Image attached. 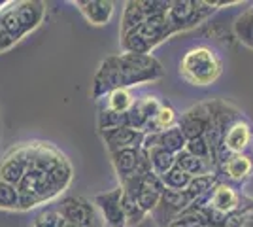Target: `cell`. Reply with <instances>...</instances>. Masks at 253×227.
Segmentation results:
<instances>
[{
    "label": "cell",
    "instance_id": "1",
    "mask_svg": "<svg viewBox=\"0 0 253 227\" xmlns=\"http://www.w3.org/2000/svg\"><path fill=\"white\" fill-rule=\"evenodd\" d=\"M221 72L223 63L219 55L206 45H197L187 49L179 61V74L191 86H211L219 80Z\"/></svg>",
    "mask_w": 253,
    "mask_h": 227
},
{
    "label": "cell",
    "instance_id": "2",
    "mask_svg": "<svg viewBox=\"0 0 253 227\" xmlns=\"http://www.w3.org/2000/svg\"><path fill=\"white\" fill-rule=\"evenodd\" d=\"M43 17H45V4L40 0L8 2V6L0 11V27L15 42H19L42 25Z\"/></svg>",
    "mask_w": 253,
    "mask_h": 227
},
{
    "label": "cell",
    "instance_id": "3",
    "mask_svg": "<svg viewBox=\"0 0 253 227\" xmlns=\"http://www.w3.org/2000/svg\"><path fill=\"white\" fill-rule=\"evenodd\" d=\"M29 167L51 176L64 189L72 182V165L64 157V153L45 142L29 144Z\"/></svg>",
    "mask_w": 253,
    "mask_h": 227
},
{
    "label": "cell",
    "instance_id": "4",
    "mask_svg": "<svg viewBox=\"0 0 253 227\" xmlns=\"http://www.w3.org/2000/svg\"><path fill=\"white\" fill-rule=\"evenodd\" d=\"M117 61H119L121 87L125 89H130L140 84L157 82L165 76V68L153 55L121 53L117 55Z\"/></svg>",
    "mask_w": 253,
    "mask_h": 227
},
{
    "label": "cell",
    "instance_id": "5",
    "mask_svg": "<svg viewBox=\"0 0 253 227\" xmlns=\"http://www.w3.org/2000/svg\"><path fill=\"white\" fill-rule=\"evenodd\" d=\"M213 11H215V6L211 2H204V0H172L167 17H169L172 31L176 34L202 25Z\"/></svg>",
    "mask_w": 253,
    "mask_h": 227
},
{
    "label": "cell",
    "instance_id": "6",
    "mask_svg": "<svg viewBox=\"0 0 253 227\" xmlns=\"http://www.w3.org/2000/svg\"><path fill=\"white\" fill-rule=\"evenodd\" d=\"M59 214L66 224L78 227H102L104 222L98 214L96 206L84 197H64L59 203Z\"/></svg>",
    "mask_w": 253,
    "mask_h": 227
},
{
    "label": "cell",
    "instance_id": "7",
    "mask_svg": "<svg viewBox=\"0 0 253 227\" xmlns=\"http://www.w3.org/2000/svg\"><path fill=\"white\" fill-rule=\"evenodd\" d=\"M29 171V144H19L6 151L0 159V180L11 185L21 184L23 176Z\"/></svg>",
    "mask_w": 253,
    "mask_h": 227
},
{
    "label": "cell",
    "instance_id": "8",
    "mask_svg": "<svg viewBox=\"0 0 253 227\" xmlns=\"http://www.w3.org/2000/svg\"><path fill=\"white\" fill-rule=\"evenodd\" d=\"M193 197L185 191H174V189H165V193L159 201L157 208L151 212L155 222H157L161 227H169V224L178 216L179 212L187 210L191 205H193Z\"/></svg>",
    "mask_w": 253,
    "mask_h": 227
},
{
    "label": "cell",
    "instance_id": "9",
    "mask_svg": "<svg viewBox=\"0 0 253 227\" xmlns=\"http://www.w3.org/2000/svg\"><path fill=\"white\" fill-rule=\"evenodd\" d=\"M116 89H121V76H119L117 55H112V57H106L98 66L95 78H93L91 95L95 100H100V98L108 97Z\"/></svg>",
    "mask_w": 253,
    "mask_h": 227
},
{
    "label": "cell",
    "instance_id": "10",
    "mask_svg": "<svg viewBox=\"0 0 253 227\" xmlns=\"http://www.w3.org/2000/svg\"><path fill=\"white\" fill-rule=\"evenodd\" d=\"M121 193H123V189L119 185L116 189L95 195V199H93V205L96 206V210H98V214H100L106 226L126 227L125 214H123V208H121Z\"/></svg>",
    "mask_w": 253,
    "mask_h": 227
},
{
    "label": "cell",
    "instance_id": "11",
    "mask_svg": "<svg viewBox=\"0 0 253 227\" xmlns=\"http://www.w3.org/2000/svg\"><path fill=\"white\" fill-rule=\"evenodd\" d=\"M178 127L181 129L183 136L187 140L204 136L208 127H210V108H208V102H201V104H195L189 110H185L178 118Z\"/></svg>",
    "mask_w": 253,
    "mask_h": 227
},
{
    "label": "cell",
    "instance_id": "12",
    "mask_svg": "<svg viewBox=\"0 0 253 227\" xmlns=\"http://www.w3.org/2000/svg\"><path fill=\"white\" fill-rule=\"evenodd\" d=\"M252 138H253L252 125L244 118L234 121L231 127L227 129L225 136H223V157L227 159L229 155L244 153V150L252 144Z\"/></svg>",
    "mask_w": 253,
    "mask_h": 227
},
{
    "label": "cell",
    "instance_id": "13",
    "mask_svg": "<svg viewBox=\"0 0 253 227\" xmlns=\"http://www.w3.org/2000/svg\"><path fill=\"white\" fill-rule=\"evenodd\" d=\"M165 184L163 180L159 178L157 174L153 173H146L142 174V182H140V189L136 193V201L140 208L146 212V214H151L155 208H157L161 197L165 193Z\"/></svg>",
    "mask_w": 253,
    "mask_h": 227
},
{
    "label": "cell",
    "instance_id": "14",
    "mask_svg": "<svg viewBox=\"0 0 253 227\" xmlns=\"http://www.w3.org/2000/svg\"><path fill=\"white\" fill-rule=\"evenodd\" d=\"M140 36L146 40V44L149 45V49L153 51L159 44H163L165 40H169L170 36L174 34L172 27L169 23V17L167 13L163 15H151V17H146V21L142 23L136 29Z\"/></svg>",
    "mask_w": 253,
    "mask_h": 227
},
{
    "label": "cell",
    "instance_id": "15",
    "mask_svg": "<svg viewBox=\"0 0 253 227\" xmlns=\"http://www.w3.org/2000/svg\"><path fill=\"white\" fill-rule=\"evenodd\" d=\"M100 136H102V140H104L108 151L125 150V148H140V144L144 140V133L130 129V127H119V129L102 131Z\"/></svg>",
    "mask_w": 253,
    "mask_h": 227
},
{
    "label": "cell",
    "instance_id": "16",
    "mask_svg": "<svg viewBox=\"0 0 253 227\" xmlns=\"http://www.w3.org/2000/svg\"><path fill=\"white\" fill-rule=\"evenodd\" d=\"M76 6L87 19V23L96 25V27L108 25L116 10V4L112 0H78Z\"/></svg>",
    "mask_w": 253,
    "mask_h": 227
},
{
    "label": "cell",
    "instance_id": "17",
    "mask_svg": "<svg viewBox=\"0 0 253 227\" xmlns=\"http://www.w3.org/2000/svg\"><path fill=\"white\" fill-rule=\"evenodd\" d=\"M110 159L119 182H125L130 176L138 174L142 155H140V148H125V150L110 151Z\"/></svg>",
    "mask_w": 253,
    "mask_h": 227
},
{
    "label": "cell",
    "instance_id": "18",
    "mask_svg": "<svg viewBox=\"0 0 253 227\" xmlns=\"http://www.w3.org/2000/svg\"><path fill=\"white\" fill-rule=\"evenodd\" d=\"M240 201H242V195L238 193L234 187H231L229 184L219 182V184L213 187V191L210 193V203H208V205H210L215 212L227 216V214L234 212V210L240 206Z\"/></svg>",
    "mask_w": 253,
    "mask_h": 227
},
{
    "label": "cell",
    "instance_id": "19",
    "mask_svg": "<svg viewBox=\"0 0 253 227\" xmlns=\"http://www.w3.org/2000/svg\"><path fill=\"white\" fill-rule=\"evenodd\" d=\"M221 173L227 174V178L232 182H246L253 173V163L246 153L229 155L221 163Z\"/></svg>",
    "mask_w": 253,
    "mask_h": 227
},
{
    "label": "cell",
    "instance_id": "20",
    "mask_svg": "<svg viewBox=\"0 0 253 227\" xmlns=\"http://www.w3.org/2000/svg\"><path fill=\"white\" fill-rule=\"evenodd\" d=\"M176 167H179L183 173H187L189 176H202V174H210L213 173V167H211L210 163L202 161L199 157H195V155H191L189 151H179L178 155H176Z\"/></svg>",
    "mask_w": 253,
    "mask_h": 227
},
{
    "label": "cell",
    "instance_id": "21",
    "mask_svg": "<svg viewBox=\"0 0 253 227\" xmlns=\"http://www.w3.org/2000/svg\"><path fill=\"white\" fill-rule=\"evenodd\" d=\"M232 31L236 34L238 42H242L246 47L253 49V4L236 17Z\"/></svg>",
    "mask_w": 253,
    "mask_h": 227
},
{
    "label": "cell",
    "instance_id": "22",
    "mask_svg": "<svg viewBox=\"0 0 253 227\" xmlns=\"http://www.w3.org/2000/svg\"><path fill=\"white\" fill-rule=\"evenodd\" d=\"M144 21H146V13H144L142 6H140V0H128V2H125L123 15H121V34L134 31Z\"/></svg>",
    "mask_w": 253,
    "mask_h": 227
},
{
    "label": "cell",
    "instance_id": "23",
    "mask_svg": "<svg viewBox=\"0 0 253 227\" xmlns=\"http://www.w3.org/2000/svg\"><path fill=\"white\" fill-rule=\"evenodd\" d=\"M146 153H148V161H149V167H151V173L157 174L159 178L165 176V174L169 173L170 169L176 165V155H172V153H169V151L163 150V148H159V146H155L153 150L146 151Z\"/></svg>",
    "mask_w": 253,
    "mask_h": 227
},
{
    "label": "cell",
    "instance_id": "24",
    "mask_svg": "<svg viewBox=\"0 0 253 227\" xmlns=\"http://www.w3.org/2000/svg\"><path fill=\"white\" fill-rule=\"evenodd\" d=\"M157 146L163 148V150H167L169 153H172V155H178L179 151L185 150L187 138L183 136L181 129L176 125V127H172V129H167V131H163V133H159Z\"/></svg>",
    "mask_w": 253,
    "mask_h": 227
},
{
    "label": "cell",
    "instance_id": "25",
    "mask_svg": "<svg viewBox=\"0 0 253 227\" xmlns=\"http://www.w3.org/2000/svg\"><path fill=\"white\" fill-rule=\"evenodd\" d=\"M178 125V114H176V110L172 108L170 104H165L163 102V106L161 110L157 112V116L151 119L148 123V129L146 133H163V131L167 129H172V127H176ZM144 133V135H146Z\"/></svg>",
    "mask_w": 253,
    "mask_h": 227
},
{
    "label": "cell",
    "instance_id": "26",
    "mask_svg": "<svg viewBox=\"0 0 253 227\" xmlns=\"http://www.w3.org/2000/svg\"><path fill=\"white\" fill-rule=\"evenodd\" d=\"M134 104V97L130 93V89H116L106 97V106L104 108L112 110V112H119V114H126L128 108Z\"/></svg>",
    "mask_w": 253,
    "mask_h": 227
},
{
    "label": "cell",
    "instance_id": "27",
    "mask_svg": "<svg viewBox=\"0 0 253 227\" xmlns=\"http://www.w3.org/2000/svg\"><path fill=\"white\" fill-rule=\"evenodd\" d=\"M217 184H219V176H217V173L195 176V178H191L189 187H187V193H189L193 199H199V197H202V195L210 193Z\"/></svg>",
    "mask_w": 253,
    "mask_h": 227
},
{
    "label": "cell",
    "instance_id": "28",
    "mask_svg": "<svg viewBox=\"0 0 253 227\" xmlns=\"http://www.w3.org/2000/svg\"><path fill=\"white\" fill-rule=\"evenodd\" d=\"M121 208H123V214H125L126 226H140L144 220H146V212L140 208L138 201L128 193H121Z\"/></svg>",
    "mask_w": 253,
    "mask_h": 227
},
{
    "label": "cell",
    "instance_id": "29",
    "mask_svg": "<svg viewBox=\"0 0 253 227\" xmlns=\"http://www.w3.org/2000/svg\"><path fill=\"white\" fill-rule=\"evenodd\" d=\"M191 178H193V176H189L187 173H183L176 165H174L165 176H161L165 187H167V189H174V191H185V189L189 187Z\"/></svg>",
    "mask_w": 253,
    "mask_h": 227
},
{
    "label": "cell",
    "instance_id": "30",
    "mask_svg": "<svg viewBox=\"0 0 253 227\" xmlns=\"http://www.w3.org/2000/svg\"><path fill=\"white\" fill-rule=\"evenodd\" d=\"M96 123H98V133L119 129V127H128V125H126V114L112 112V110H108V108H102L98 112Z\"/></svg>",
    "mask_w": 253,
    "mask_h": 227
},
{
    "label": "cell",
    "instance_id": "31",
    "mask_svg": "<svg viewBox=\"0 0 253 227\" xmlns=\"http://www.w3.org/2000/svg\"><path fill=\"white\" fill-rule=\"evenodd\" d=\"M0 210H19V189L0 180Z\"/></svg>",
    "mask_w": 253,
    "mask_h": 227
},
{
    "label": "cell",
    "instance_id": "32",
    "mask_svg": "<svg viewBox=\"0 0 253 227\" xmlns=\"http://www.w3.org/2000/svg\"><path fill=\"white\" fill-rule=\"evenodd\" d=\"M64 226H66L64 218L59 214V210H53V208L38 212V216L34 218V222H32V227H64Z\"/></svg>",
    "mask_w": 253,
    "mask_h": 227
},
{
    "label": "cell",
    "instance_id": "33",
    "mask_svg": "<svg viewBox=\"0 0 253 227\" xmlns=\"http://www.w3.org/2000/svg\"><path fill=\"white\" fill-rule=\"evenodd\" d=\"M185 151H189L191 155H195V157H199V159H202V161H206V163H210L211 165L210 144L206 142L204 136H199V138H191V140H187Z\"/></svg>",
    "mask_w": 253,
    "mask_h": 227
},
{
    "label": "cell",
    "instance_id": "34",
    "mask_svg": "<svg viewBox=\"0 0 253 227\" xmlns=\"http://www.w3.org/2000/svg\"><path fill=\"white\" fill-rule=\"evenodd\" d=\"M140 6L146 13V17L163 15V13H169L170 0H140Z\"/></svg>",
    "mask_w": 253,
    "mask_h": 227
},
{
    "label": "cell",
    "instance_id": "35",
    "mask_svg": "<svg viewBox=\"0 0 253 227\" xmlns=\"http://www.w3.org/2000/svg\"><path fill=\"white\" fill-rule=\"evenodd\" d=\"M136 104L140 106V110L144 112V116H146L149 121L157 116V112L161 110V106H163V102H161L157 97H151V95L142 97L140 100H136Z\"/></svg>",
    "mask_w": 253,
    "mask_h": 227
},
{
    "label": "cell",
    "instance_id": "36",
    "mask_svg": "<svg viewBox=\"0 0 253 227\" xmlns=\"http://www.w3.org/2000/svg\"><path fill=\"white\" fill-rule=\"evenodd\" d=\"M15 40L11 38L10 34L6 33L2 27H0V51H6V49H10V47H13L15 45Z\"/></svg>",
    "mask_w": 253,
    "mask_h": 227
},
{
    "label": "cell",
    "instance_id": "37",
    "mask_svg": "<svg viewBox=\"0 0 253 227\" xmlns=\"http://www.w3.org/2000/svg\"><path fill=\"white\" fill-rule=\"evenodd\" d=\"M64 227H78V226H70V224H66V226H64Z\"/></svg>",
    "mask_w": 253,
    "mask_h": 227
}]
</instances>
